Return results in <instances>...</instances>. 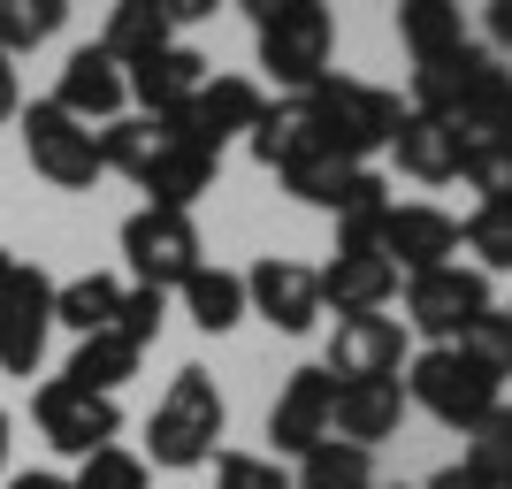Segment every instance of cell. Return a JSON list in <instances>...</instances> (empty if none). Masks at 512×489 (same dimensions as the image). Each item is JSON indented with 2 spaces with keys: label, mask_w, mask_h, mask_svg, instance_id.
Here are the masks:
<instances>
[{
  "label": "cell",
  "mask_w": 512,
  "mask_h": 489,
  "mask_svg": "<svg viewBox=\"0 0 512 489\" xmlns=\"http://www.w3.org/2000/svg\"><path fill=\"white\" fill-rule=\"evenodd\" d=\"M69 489H146V459L123 451V444H107V451H92V459H77V482Z\"/></svg>",
  "instance_id": "34"
},
{
  "label": "cell",
  "mask_w": 512,
  "mask_h": 489,
  "mask_svg": "<svg viewBox=\"0 0 512 489\" xmlns=\"http://www.w3.org/2000/svg\"><path fill=\"white\" fill-rule=\"evenodd\" d=\"M406 428V375H375V383H337V444H390Z\"/></svg>",
  "instance_id": "19"
},
{
  "label": "cell",
  "mask_w": 512,
  "mask_h": 489,
  "mask_svg": "<svg viewBox=\"0 0 512 489\" xmlns=\"http://www.w3.org/2000/svg\"><path fill=\"white\" fill-rule=\"evenodd\" d=\"M497 390H505V383H490V375H482L467 352H451V344H428V352L406 360V405H421L428 421L459 428V436H474V428L505 405Z\"/></svg>",
  "instance_id": "4"
},
{
  "label": "cell",
  "mask_w": 512,
  "mask_h": 489,
  "mask_svg": "<svg viewBox=\"0 0 512 489\" xmlns=\"http://www.w3.org/2000/svg\"><path fill=\"white\" fill-rule=\"evenodd\" d=\"M306 100H314V115H321V146L344 153L352 169H367V153L390 146V138H398V123H406L398 92L367 85V77H337V69H329Z\"/></svg>",
  "instance_id": "3"
},
{
  "label": "cell",
  "mask_w": 512,
  "mask_h": 489,
  "mask_svg": "<svg viewBox=\"0 0 512 489\" xmlns=\"http://www.w3.org/2000/svg\"><path fill=\"white\" fill-rule=\"evenodd\" d=\"M505 321H512V306H505Z\"/></svg>",
  "instance_id": "45"
},
{
  "label": "cell",
  "mask_w": 512,
  "mask_h": 489,
  "mask_svg": "<svg viewBox=\"0 0 512 489\" xmlns=\"http://www.w3.org/2000/svg\"><path fill=\"white\" fill-rule=\"evenodd\" d=\"M161 321H169V291H146V283H130L123 306H115V337H130L138 352H146V344L161 337Z\"/></svg>",
  "instance_id": "36"
},
{
  "label": "cell",
  "mask_w": 512,
  "mask_h": 489,
  "mask_svg": "<svg viewBox=\"0 0 512 489\" xmlns=\"http://www.w3.org/2000/svg\"><path fill=\"white\" fill-rule=\"evenodd\" d=\"M245 314H260L268 329H283V337H306L321 321L314 268H306V260H283V253L253 260V268H245Z\"/></svg>",
  "instance_id": "11"
},
{
  "label": "cell",
  "mask_w": 512,
  "mask_h": 489,
  "mask_svg": "<svg viewBox=\"0 0 512 489\" xmlns=\"http://www.w3.org/2000/svg\"><path fill=\"white\" fill-rule=\"evenodd\" d=\"M214 176H222V153H207L199 138H184L176 123H161V153H153V169H146V207L192 214L199 199L214 192Z\"/></svg>",
  "instance_id": "15"
},
{
  "label": "cell",
  "mask_w": 512,
  "mask_h": 489,
  "mask_svg": "<svg viewBox=\"0 0 512 489\" xmlns=\"http://www.w3.org/2000/svg\"><path fill=\"white\" fill-rule=\"evenodd\" d=\"M375 245H383V260L398 276H428V268H444V260L459 253V222H451L444 207H428V199H406V207L383 214Z\"/></svg>",
  "instance_id": "12"
},
{
  "label": "cell",
  "mask_w": 512,
  "mask_h": 489,
  "mask_svg": "<svg viewBox=\"0 0 512 489\" xmlns=\"http://www.w3.org/2000/svg\"><path fill=\"white\" fill-rule=\"evenodd\" d=\"M222 421H230V405H222L214 375L207 367H176L161 405H153V421H146V467H169V474L207 467L214 444H222Z\"/></svg>",
  "instance_id": "1"
},
{
  "label": "cell",
  "mask_w": 512,
  "mask_h": 489,
  "mask_svg": "<svg viewBox=\"0 0 512 489\" xmlns=\"http://www.w3.org/2000/svg\"><path fill=\"white\" fill-rule=\"evenodd\" d=\"M467 467H474V474H490V482H512V405H497L490 421L474 428Z\"/></svg>",
  "instance_id": "35"
},
{
  "label": "cell",
  "mask_w": 512,
  "mask_h": 489,
  "mask_svg": "<svg viewBox=\"0 0 512 489\" xmlns=\"http://www.w3.org/2000/svg\"><path fill=\"white\" fill-rule=\"evenodd\" d=\"M306 153H329L321 146V115L306 92H283V100L260 107V123H253V161L260 169H291V161H306Z\"/></svg>",
  "instance_id": "21"
},
{
  "label": "cell",
  "mask_w": 512,
  "mask_h": 489,
  "mask_svg": "<svg viewBox=\"0 0 512 489\" xmlns=\"http://www.w3.org/2000/svg\"><path fill=\"white\" fill-rule=\"evenodd\" d=\"M482 31H490V54H505V46H512V0H490Z\"/></svg>",
  "instance_id": "39"
},
{
  "label": "cell",
  "mask_w": 512,
  "mask_h": 489,
  "mask_svg": "<svg viewBox=\"0 0 512 489\" xmlns=\"http://www.w3.org/2000/svg\"><path fill=\"white\" fill-rule=\"evenodd\" d=\"M390 153H398V169L413 176V184H459V161H467V130L444 123V115H413L398 123V138H390Z\"/></svg>",
  "instance_id": "20"
},
{
  "label": "cell",
  "mask_w": 512,
  "mask_h": 489,
  "mask_svg": "<svg viewBox=\"0 0 512 489\" xmlns=\"http://www.w3.org/2000/svg\"><path fill=\"white\" fill-rule=\"evenodd\" d=\"M46 337H54V276L16 260L8 283H0V375H39L46 360Z\"/></svg>",
  "instance_id": "7"
},
{
  "label": "cell",
  "mask_w": 512,
  "mask_h": 489,
  "mask_svg": "<svg viewBox=\"0 0 512 489\" xmlns=\"http://www.w3.org/2000/svg\"><path fill=\"white\" fill-rule=\"evenodd\" d=\"M490 314V276L482 268H428V276H406V329H421L428 344H459L474 321Z\"/></svg>",
  "instance_id": "6"
},
{
  "label": "cell",
  "mask_w": 512,
  "mask_h": 489,
  "mask_svg": "<svg viewBox=\"0 0 512 489\" xmlns=\"http://www.w3.org/2000/svg\"><path fill=\"white\" fill-rule=\"evenodd\" d=\"M8 444H16V421L0 413V474H8Z\"/></svg>",
  "instance_id": "42"
},
{
  "label": "cell",
  "mask_w": 512,
  "mask_h": 489,
  "mask_svg": "<svg viewBox=\"0 0 512 489\" xmlns=\"http://www.w3.org/2000/svg\"><path fill=\"white\" fill-rule=\"evenodd\" d=\"M451 352H467V360L482 367L490 383H505V375H512V321H505V314H497V306H490V314L474 321V329H467V337H459V344H451Z\"/></svg>",
  "instance_id": "33"
},
{
  "label": "cell",
  "mask_w": 512,
  "mask_h": 489,
  "mask_svg": "<svg viewBox=\"0 0 512 489\" xmlns=\"http://www.w3.org/2000/svg\"><path fill=\"white\" fill-rule=\"evenodd\" d=\"M184 314H192L207 337L237 329V321H245V276H237V268H207V260H199L192 283H184Z\"/></svg>",
  "instance_id": "26"
},
{
  "label": "cell",
  "mask_w": 512,
  "mask_h": 489,
  "mask_svg": "<svg viewBox=\"0 0 512 489\" xmlns=\"http://www.w3.org/2000/svg\"><path fill=\"white\" fill-rule=\"evenodd\" d=\"M16 123H23V153H31V169H39L54 192H92V184L107 176L100 130H85L77 115H62L54 100H31Z\"/></svg>",
  "instance_id": "5"
},
{
  "label": "cell",
  "mask_w": 512,
  "mask_h": 489,
  "mask_svg": "<svg viewBox=\"0 0 512 489\" xmlns=\"http://www.w3.org/2000/svg\"><path fill=\"white\" fill-rule=\"evenodd\" d=\"M253 39H260V69L283 92H314L329 77V46H337V16L321 0H253Z\"/></svg>",
  "instance_id": "2"
},
{
  "label": "cell",
  "mask_w": 512,
  "mask_h": 489,
  "mask_svg": "<svg viewBox=\"0 0 512 489\" xmlns=\"http://www.w3.org/2000/svg\"><path fill=\"white\" fill-rule=\"evenodd\" d=\"M123 260L130 276L146 283V291H184L199 268V230L192 214H169V207H138L123 222Z\"/></svg>",
  "instance_id": "9"
},
{
  "label": "cell",
  "mask_w": 512,
  "mask_h": 489,
  "mask_svg": "<svg viewBox=\"0 0 512 489\" xmlns=\"http://www.w3.org/2000/svg\"><path fill=\"white\" fill-rule=\"evenodd\" d=\"M406 321L390 314H360V321H337L329 337V375L337 383H375V375H406Z\"/></svg>",
  "instance_id": "16"
},
{
  "label": "cell",
  "mask_w": 512,
  "mask_h": 489,
  "mask_svg": "<svg viewBox=\"0 0 512 489\" xmlns=\"http://www.w3.org/2000/svg\"><path fill=\"white\" fill-rule=\"evenodd\" d=\"M161 46H176V23H169L161 0H123V8H107V31H100V54H107V62L138 69V62H153Z\"/></svg>",
  "instance_id": "23"
},
{
  "label": "cell",
  "mask_w": 512,
  "mask_h": 489,
  "mask_svg": "<svg viewBox=\"0 0 512 489\" xmlns=\"http://www.w3.org/2000/svg\"><path fill=\"white\" fill-rule=\"evenodd\" d=\"M62 23H69L62 0H0V54L16 62V54H31L39 39H54Z\"/></svg>",
  "instance_id": "32"
},
{
  "label": "cell",
  "mask_w": 512,
  "mask_h": 489,
  "mask_svg": "<svg viewBox=\"0 0 512 489\" xmlns=\"http://www.w3.org/2000/svg\"><path fill=\"white\" fill-rule=\"evenodd\" d=\"M123 100H130V77H123V62H107L100 54V39L92 46H77V54H69L62 62V85H54V107H62V115H77V123H115V115H123Z\"/></svg>",
  "instance_id": "17"
},
{
  "label": "cell",
  "mask_w": 512,
  "mask_h": 489,
  "mask_svg": "<svg viewBox=\"0 0 512 489\" xmlns=\"http://www.w3.org/2000/svg\"><path fill=\"white\" fill-rule=\"evenodd\" d=\"M268 436H276V459H306L314 444L337 436V375L329 367H291V383L268 405Z\"/></svg>",
  "instance_id": "10"
},
{
  "label": "cell",
  "mask_w": 512,
  "mask_h": 489,
  "mask_svg": "<svg viewBox=\"0 0 512 489\" xmlns=\"http://www.w3.org/2000/svg\"><path fill=\"white\" fill-rule=\"evenodd\" d=\"M398 39H406L413 69H436V62H459L467 54V16L451 8V0H406L398 8Z\"/></svg>",
  "instance_id": "22"
},
{
  "label": "cell",
  "mask_w": 512,
  "mask_h": 489,
  "mask_svg": "<svg viewBox=\"0 0 512 489\" xmlns=\"http://www.w3.org/2000/svg\"><path fill=\"white\" fill-rule=\"evenodd\" d=\"M130 77V100L146 107L153 123H161V115H184V107H192V92L207 85L214 77V62L207 54H199V46H161V54H153V62H138V69H123Z\"/></svg>",
  "instance_id": "18"
},
{
  "label": "cell",
  "mask_w": 512,
  "mask_h": 489,
  "mask_svg": "<svg viewBox=\"0 0 512 489\" xmlns=\"http://www.w3.org/2000/svg\"><path fill=\"white\" fill-rule=\"evenodd\" d=\"M291 489H375V451L360 444H314L299 459V474H291Z\"/></svg>",
  "instance_id": "28"
},
{
  "label": "cell",
  "mask_w": 512,
  "mask_h": 489,
  "mask_svg": "<svg viewBox=\"0 0 512 489\" xmlns=\"http://www.w3.org/2000/svg\"><path fill=\"white\" fill-rule=\"evenodd\" d=\"M31 421H39V436H46L54 451L92 459V451H107L115 436H123V405L100 398V390H77L69 375H54V383L31 390Z\"/></svg>",
  "instance_id": "8"
},
{
  "label": "cell",
  "mask_w": 512,
  "mask_h": 489,
  "mask_svg": "<svg viewBox=\"0 0 512 489\" xmlns=\"http://www.w3.org/2000/svg\"><path fill=\"white\" fill-rule=\"evenodd\" d=\"M314 283H321V306H337L344 321L383 314L398 298V268L383 260V245H337L329 268H314Z\"/></svg>",
  "instance_id": "14"
},
{
  "label": "cell",
  "mask_w": 512,
  "mask_h": 489,
  "mask_svg": "<svg viewBox=\"0 0 512 489\" xmlns=\"http://www.w3.org/2000/svg\"><path fill=\"white\" fill-rule=\"evenodd\" d=\"M428 489H505V482H490V474H474L467 459H459V467H436V474H428Z\"/></svg>",
  "instance_id": "38"
},
{
  "label": "cell",
  "mask_w": 512,
  "mask_h": 489,
  "mask_svg": "<svg viewBox=\"0 0 512 489\" xmlns=\"http://www.w3.org/2000/svg\"><path fill=\"white\" fill-rule=\"evenodd\" d=\"M8 489H69V482H62V474H16Z\"/></svg>",
  "instance_id": "41"
},
{
  "label": "cell",
  "mask_w": 512,
  "mask_h": 489,
  "mask_svg": "<svg viewBox=\"0 0 512 489\" xmlns=\"http://www.w3.org/2000/svg\"><path fill=\"white\" fill-rule=\"evenodd\" d=\"M490 62V46H467L459 62H436V69H413V115H459V100H467L474 85V69Z\"/></svg>",
  "instance_id": "29"
},
{
  "label": "cell",
  "mask_w": 512,
  "mask_h": 489,
  "mask_svg": "<svg viewBox=\"0 0 512 489\" xmlns=\"http://www.w3.org/2000/svg\"><path fill=\"white\" fill-rule=\"evenodd\" d=\"M138 360H146V352H138V344L130 337H115V329H100V337H77V352H69V383L77 390H100V398H115V390L130 383V375H138Z\"/></svg>",
  "instance_id": "24"
},
{
  "label": "cell",
  "mask_w": 512,
  "mask_h": 489,
  "mask_svg": "<svg viewBox=\"0 0 512 489\" xmlns=\"http://www.w3.org/2000/svg\"><path fill=\"white\" fill-rule=\"evenodd\" d=\"M153 153H161V123H153V115H115V123L100 130V161L115 176H130V184H146Z\"/></svg>",
  "instance_id": "30"
},
{
  "label": "cell",
  "mask_w": 512,
  "mask_h": 489,
  "mask_svg": "<svg viewBox=\"0 0 512 489\" xmlns=\"http://www.w3.org/2000/svg\"><path fill=\"white\" fill-rule=\"evenodd\" d=\"M505 405H512V398H505Z\"/></svg>",
  "instance_id": "46"
},
{
  "label": "cell",
  "mask_w": 512,
  "mask_h": 489,
  "mask_svg": "<svg viewBox=\"0 0 512 489\" xmlns=\"http://www.w3.org/2000/svg\"><path fill=\"white\" fill-rule=\"evenodd\" d=\"M451 123L467 130V138H512V69L497 54L474 69V85H467V100H459Z\"/></svg>",
  "instance_id": "25"
},
{
  "label": "cell",
  "mask_w": 512,
  "mask_h": 489,
  "mask_svg": "<svg viewBox=\"0 0 512 489\" xmlns=\"http://www.w3.org/2000/svg\"><path fill=\"white\" fill-rule=\"evenodd\" d=\"M23 115V85H16V62L0 54V123H16Z\"/></svg>",
  "instance_id": "40"
},
{
  "label": "cell",
  "mask_w": 512,
  "mask_h": 489,
  "mask_svg": "<svg viewBox=\"0 0 512 489\" xmlns=\"http://www.w3.org/2000/svg\"><path fill=\"white\" fill-rule=\"evenodd\" d=\"M8 268H16V253H8V245H0V283H8Z\"/></svg>",
  "instance_id": "43"
},
{
  "label": "cell",
  "mask_w": 512,
  "mask_h": 489,
  "mask_svg": "<svg viewBox=\"0 0 512 489\" xmlns=\"http://www.w3.org/2000/svg\"><path fill=\"white\" fill-rule=\"evenodd\" d=\"M459 245L474 253L482 276H490V268H512V192L505 199H482V207L459 222Z\"/></svg>",
  "instance_id": "31"
},
{
  "label": "cell",
  "mask_w": 512,
  "mask_h": 489,
  "mask_svg": "<svg viewBox=\"0 0 512 489\" xmlns=\"http://www.w3.org/2000/svg\"><path fill=\"white\" fill-rule=\"evenodd\" d=\"M375 489H406V482H375Z\"/></svg>",
  "instance_id": "44"
},
{
  "label": "cell",
  "mask_w": 512,
  "mask_h": 489,
  "mask_svg": "<svg viewBox=\"0 0 512 489\" xmlns=\"http://www.w3.org/2000/svg\"><path fill=\"white\" fill-rule=\"evenodd\" d=\"M115 306H123V283H115V276H69V283H54V321L77 329V337L115 329Z\"/></svg>",
  "instance_id": "27"
},
{
  "label": "cell",
  "mask_w": 512,
  "mask_h": 489,
  "mask_svg": "<svg viewBox=\"0 0 512 489\" xmlns=\"http://www.w3.org/2000/svg\"><path fill=\"white\" fill-rule=\"evenodd\" d=\"M214 489H291V474L260 451H222L214 459Z\"/></svg>",
  "instance_id": "37"
},
{
  "label": "cell",
  "mask_w": 512,
  "mask_h": 489,
  "mask_svg": "<svg viewBox=\"0 0 512 489\" xmlns=\"http://www.w3.org/2000/svg\"><path fill=\"white\" fill-rule=\"evenodd\" d=\"M260 85L253 77H207V85L192 92V107L184 115H161V123H176L184 138H199L207 153H222L230 138H253V123H260Z\"/></svg>",
  "instance_id": "13"
}]
</instances>
